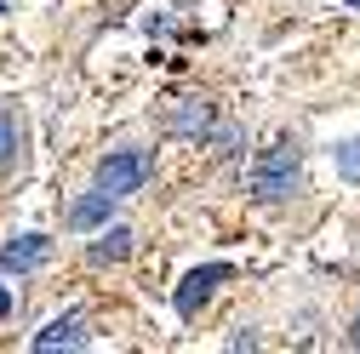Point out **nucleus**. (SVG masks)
I'll return each mask as SVG.
<instances>
[{
	"instance_id": "obj_11",
	"label": "nucleus",
	"mask_w": 360,
	"mask_h": 354,
	"mask_svg": "<svg viewBox=\"0 0 360 354\" xmlns=\"http://www.w3.org/2000/svg\"><path fill=\"white\" fill-rule=\"evenodd\" d=\"M349 343H354V348H360V320H354V326H349Z\"/></svg>"
},
{
	"instance_id": "obj_10",
	"label": "nucleus",
	"mask_w": 360,
	"mask_h": 354,
	"mask_svg": "<svg viewBox=\"0 0 360 354\" xmlns=\"http://www.w3.org/2000/svg\"><path fill=\"white\" fill-rule=\"evenodd\" d=\"M0 315H12V291L6 286H0Z\"/></svg>"
},
{
	"instance_id": "obj_2",
	"label": "nucleus",
	"mask_w": 360,
	"mask_h": 354,
	"mask_svg": "<svg viewBox=\"0 0 360 354\" xmlns=\"http://www.w3.org/2000/svg\"><path fill=\"white\" fill-rule=\"evenodd\" d=\"M292 183H297V149L292 143H275V149L263 155V166L252 171V195L257 200H286Z\"/></svg>"
},
{
	"instance_id": "obj_3",
	"label": "nucleus",
	"mask_w": 360,
	"mask_h": 354,
	"mask_svg": "<svg viewBox=\"0 0 360 354\" xmlns=\"http://www.w3.org/2000/svg\"><path fill=\"white\" fill-rule=\"evenodd\" d=\"M229 275H235L229 263H206V269H189V275H184V286H177V297H172V303H177V315H195V308H200L223 280H229Z\"/></svg>"
},
{
	"instance_id": "obj_4",
	"label": "nucleus",
	"mask_w": 360,
	"mask_h": 354,
	"mask_svg": "<svg viewBox=\"0 0 360 354\" xmlns=\"http://www.w3.org/2000/svg\"><path fill=\"white\" fill-rule=\"evenodd\" d=\"M46 257H52V240H46V235H18V240L0 246V269H6V275H29V269H40Z\"/></svg>"
},
{
	"instance_id": "obj_1",
	"label": "nucleus",
	"mask_w": 360,
	"mask_h": 354,
	"mask_svg": "<svg viewBox=\"0 0 360 354\" xmlns=\"http://www.w3.org/2000/svg\"><path fill=\"white\" fill-rule=\"evenodd\" d=\"M149 171H155V155L149 149H115V155L98 160V189L115 195V200H126V195H138L149 183Z\"/></svg>"
},
{
	"instance_id": "obj_8",
	"label": "nucleus",
	"mask_w": 360,
	"mask_h": 354,
	"mask_svg": "<svg viewBox=\"0 0 360 354\" xmlns=\"http://www.w3.org/2000/svg\"><path fill=\"white\" fill-rule=\"evenodd\" d=\"M332 166H338V177L360 183V138H354V143H338V149H332Z\"/></svg>"
},
{
	"instance_id": "obj_5",
	"label": "nucleus",
	"mask_w": 360,
	"mask_h": 354,
	"mask_svg": "<svg viewBox=\"0 0 360 354\" xmlns=\"http://www.w3.org/2000/svg\"><path fill=\"white\" fill-rule=\"evenodd\" d=\"M34 348L40 354H52V348H86V326L75 315H63V320H52V326L34 332Z\"/></svg>"
},
{
	"instance_id": "obj_6",
	"label": "nucleus",
	"mask_w": 360,
	"mask_h": 354,
	"mask_svg": "<svg viewBox=\"0 0 360 354\" xmlns=\"http://www.w3.org/2000/svg\"><path fill=\"white\" fill-rule=\"evenodd\" d=\"M109 211H115V195H86V200H75L69 206V229H98V223H109Z\"/></svg>"
},
{
	"instance_id": "obj_9",
	"label": "nucleus",
	"mask_w": 360,
	"mask_h": 354,
	"mask_svg": "<svg viewBox=\"0 0 360 354\" xmlns=\"http://www.w3.org/2000/svg\"><path fill=\"white\" fill-rule=\"evenodd\" d=\"M12 149H18V126L12 114H0V160H12Z\"/></svg>"
},
{
	"instance_id": "obj_12",
	"label": "nucleus",
	"mask_w": 360,
	"mask_h": 354,
	"mask_svg": "<svg viewBox=\"0 0 360 354\" xmlns=\"http://www.w3.org/2000/svg\"><path fill=\"white\" fill-rule=\"evenodd\" d=\"M0 12H6V0H0Z\"/></svg>"
},
{
	"instance_id": "obj_13",
	"label": "nucleus",
	"mask_w": 360,
	"mask_h": 354,
	"mask_svg": "<svg viewBox=\"0 0 360 354\" xmlns=\"http://www.w3.org/2000/svg\"><path fill=\"white\" fill-rule=\"evenodd\" d=\"M349 6H360V0H349Z\"/></svg>"
},
{
	"instance_id": "obj_7",
	"label": "nucleus",
	"mask_w": 360,
	"mask_h": 354,
	"mask_svg": "<svg viewBox=\"0 0 360 354\" xmlns=\"http://www.w3.org/2000/svg\"><path fill=\"white\" fill-rule=\"evenodd\" d=\"M131 251V229H109L103 240H92V251H86V257H92V263H120Z\"/></svg>"
}]
</instances>
